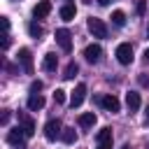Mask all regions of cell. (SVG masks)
<instances>
[{"label":"cell","mask_w":149,"mask_h":149,"mask_svg":"<svg viewBox=\"0 0 149 149\" xmlns=\"http://www.w3.org/2000/svg\"><path fill=\"white\" fill-rule=\"evenodd\" d=\"M126 105H128V109L130 112H137L140 109V93H126Z\"/></svg>","instance_id":"2e32d148"},{"label":"cell","mask_w":149,"mask_h":149,"mask_svg":"<svg viewBox=\"0 0 149 149\" xmlns=\"http://www.w3.org/2000/svg\"><path fill=\"white\" fill-rule=\"evenodd\" d=\"M147 121H149V105H147Z\"/></svg>","instance_id":"f546056e"},{"label":"cell","mask_w":149,"mask_h":149,"mask_svg":"<svg viewBox=\"0 0 149 149\" xmlns=\"http://www.w3.org/2000/svg\"><path fill=\"white\" fill-rule=\"evenodd\" d=\"M74 14H77V9H74V5H72V2H68V5H63V7H61V19H63V21H72V19H74Z\"/></svg>","instance_id":"e0dca14e"},{"label":"cell","mask_w":149,"mask_h":149,"mask_svg":"<svg viewBox=\"0 0 149 149\" xmlns=\"http://www.w3.org/2000/svg\"><path fill=\"white\" fill-rule=\"evenodd\" d=\"M56 42L61 44V49H63L65 54H70V51H72V40H70V30H65V28H58V30H56Z\"/></svg>","instance_id":"5b68a950"},{"label":"cell","mask_w":149,"mask_h":149,"mask_svg":"<svg viewBox=\"0 0 149 149\" xmlns=\"http://www.w3.org/2000/svg\"><path fill=\"white\" fill-rule=\"evenodd\" d=\"M77 72H79V65L77 63H68L65 65V72H63V79H72Z\"/></svg>","instance_id":"ffe728a7"},{"label":"cell","mask_w":149,"mask_h":149,"mask_svg":"<svg viewBox=\"0 0 149 149\" xmlns=\"http://www.w3.org/2000/svg\"><path fill=\"white\" fill-rule=\"evenodd\" d=\"M19 63H21V68H23V72L26 74H33L35 70H33V54H30V49H19Z\"/></svg>","instance_id":"277c9868"},{"label":"cell","mask_w":149,"mask_h":149,"mask_svg":"<svg viewBox=\"0 0 149 149\" xmlns=\"http://www.w3.org/2000/svg\"><path fill=\"white\" fill-rule=\"evenodd\" d=\"M135 9H137V14L142 16V14H144V9H147V5H144V0H137V7H135Z\"/></svg>","instance_id":"cb8c5ba5"},{"label":"cell","mask_w":149,"mask_h":149,"mask_svg":"<svg viewBox=\"0 0 149 149\" xmlns=\"http://www.w3.org/2000/svg\"><path fill=\"white\" fill-rule=\"evenodd\" d=\"M42 86H44V84H42L40 79H35V81L30 84V93H37V91H42Z\"/></svg>","instance_id":"603a6c76"},{"label":"cell","mask_w":149,"mask_h":149,"mask_svg":"<svg viewBox=\"0 0 149 149\" xmlns=\"http://www.w3.org/2000/svg\"><path fill=\"white\" fill-rule=\"evenodd\" d=\"M112 23H114V26H126V14H123L121 9L112 12Z\"/></svg>","instance_id":"44dd1931"},{"label":"cell","mask_w":149,"mask_h":149,"mask_svg":"<svg viewBox=\"0 0 149 149\" xmlns=\"http://www.w3.org/2000/svg\"><path fill=\"white\" fill-rule=\"evenodd\" d=\"M144 58H147V61H149V49H147V51H144Z\"/></svg>","instance_id":"f1b7e54d"},{"label":"cell","mask_w":149,"mask_h":149,"mask_svg":"<svg viewBox=\"0 0 149 149\" xmlns=\"http://www.w3.org/2000/svg\"><path fill=\"white\" fill-rule=\"evenodd\" d=\"M98 5H109V0H98Z\"/></svg>","instance_id":"83f0119b"},{"label":"cell","mask_w":149,"mask_h":149,"mask_svg":"<svg viewBox=\"0 0 149 149\" xmlns=\"http://www.w3.org/2000/svg\"><path fill=\"white\" fill-rule=\"evenodd\" d=\"M49 12H51V2H49V0H42V2H37V5L33 7V16H35V19H44Z\"/></svg>","instance_id":"8fae6325"},{"label":"cell","mask_w":149,"mask_h":149,"mask_svg":"<svg viewBox=\"0 0 149 149\" xmlns=\"http://www.w3.org/2000/svg\"><path fill=\"white\" fill-rule=\"evenodd\" d=\"M28 33H30V37H42V33H44V28L37 23V21H33V23H28Z\"/></svg>","instance_id":"d6986e66"},{"label":"cell","mask_w":149,"mask_h":149,"mask_svg":"<svg viewBox=\"0 0 149 149\" xmlns=\"http://www.w3.org/2000/svg\"><path fill=\"white\" fill-rule=\"evenodd\" d=\"M42 68H44L47 72H54V70L58 68V58H56V54H47L44 61H42Z\"/></svg>","instance_id":"9a60e30c"},{"label":"cell","mask_w":149,"mask_h":149,"mask_svg":"<svg viewBox=\"0 0 149 149\" xmlns=\"http://www.w3.org/2000/svg\"><path fill=\"white\" fill-rule=\"evenodd\" d=\"M7 47H9V35L5 33V35H2V49H7Z\"/></svg>","instance_id":"484cf974"},{"label":"cell","mask_w":149,"mask_h":149,"mask_svg":"<svg viewBox=\"0 0 149 149\" xmlns=\"http://www.w3.org/2000/svg\"><path fill=\"white\" fill-rule=\"evenodd\" d=\"M61 140H63L65 144H72V142L77 140V133H74V128H63V133H61Z\"/></svg>","instance_id":"ac0fdd59"},{"label":"cell","mask_w":149,"mask_h":149,"mask_svg":"<svg viewBox=\"0 0 149 149\" xmlns=\"http://www.w3.org/2000/svg\"><path fill=\"white\" fill-rule=\"evenodd\" d=\"M88 33H91L93 37H107V26L102 23V19L91 16V19H88Z\"/></svg>","instance_id":"3957f363"},{"label":"cell","mask_w":149,"mask_h":149,"mask_svg":"<svg viewBox=\"0 0 149 149\" xmlns=\"http://www.w3.org/2000/svg\"><path fill=\"white\" fill-rule=\"evenodd\" d=\"M7 121H9V109H5L2 116H0V123H2V126H7Z\"/></svg>","instance_id":"d4e9b609"},{"label":"cell","mask_w":149,"mask_h":149,"mask_svg":"<svg viewBox=\"0 0 149 149\" xmlns=\"http://www.w3.org/2000/svg\"><path fill=\"white\" fill-rule=\"evenodd\" d=\"M68 2H72V0H68Z\"/></svg>","instance_id":"d6a6232c"},{"label":"cell","mask_w":149,"mask_h":149,"mask_svg":"<svg viewBox=\"0 0 149 149\" xmlns=\"http://www.w3.org/2000/svg\"><path fill=\"white\" fill-rule=\"evenodd\" d=\"M147 35H149V26H147Z\"/></svg>","instance_id":"4dcf8cb0"},{"label":"cell","mask_w":149,"mask_h":149,"mask_svg":"<svg viewBox=\"0 0 149 149\" xmlns=\"http://www.w3.org/2000/svg\"><path fill=\"white\" fill-rule=\"evenodd\" d=\"M121 149H130V147H121Z\"/></svg>","instance_id":"1f68e13d"},{"label":"cell","mask_w":149,"mask_h":149,"mask_svg":"<svg viewBox=\"0 0 149 149\" xmlns=\"http://www.w3.org/2000/svg\"><path fill=\"white\" fill-rule=\"evenodd\" d=\"M2 28H5V33L9 30V19H7V16H2Z\"/></svg>","instance_id":"4316f807"},{"label":"cell","mask_w":149,"mask_h":149,"mask_svg":"<svg viewBox=\"0 0 149 149\" xmlns=\"http://www.w3.org/2000/svg\"><path fill=\"white\" fill-rule=\"evenodd\" d=\"M84 98H86V84H77L74 91H72V95H70V105L72 107H79L84 102Z\"/></svg>","instance_id":"9c48e42d"},{"label":"cell","mask_w":149,"mask_h":149,"mask_svg":"<svg viewBox=\"0 0 149 149\" xmlns=\"http://www.w3.org/2000/svg\"><path fill=\"white\" fill-rule=\"evenodd\" d=\"M116 61H119L121 65H130V63H133V47H130L128 42H123V44L116 47Z\"/></svg>","instance_id":"6da1fadb"},{"label":"cell","mask_w":149,"mask_h":149,"mask_svg":"<svg viewBox=\"0 0 149 149\" xmlns=\"http://www.w3.org/2000/svg\"><path fill=\"white\" fill-rule=\"evenodd\" d=\"M95 121H98V116H95L93 112L79 114V126H81V128H91V126H95Z\"/></svg>","instance_id":"5bb4252c"},{"label":"cell","mask_w":149,"mask_h":149,"mask_svg":"<svg viewBox=\"0 0 149 149\" xmlns=\"http://www.w3.org/2000/svg\"><path fill=\"white\" fill-rule=\"evenodd\" d=\"M100 56H102L100 44H88V47L84 49V58H86L88 63H98V61H100Z\"/></svg>","instance_id":"30bf717a"},{"label":"cell","mask_w":149,"mask_h":149,"mask_svg":"<svg viewBox=\"0 0 149 149\" xmlns=\"http://www.w3.org/2000/svg\"><path fill=\"white\" fill-rule=\"evenodd\" d=\"M19 121H21V128H23L26 137H33L35 135V121L30 116H19Z\"/></svg>","instance_id":"4fadbf2b"},{"label":"cell","mask_w":149,"mask_h":149,"mask_svg":"<svg viewBox=\"0 0 149 149\" xmlns=\"http://www.w3.org/2000/svg\"><path fill=\"white\" fill-rule=\"evenodd\" d=\"M98 147L95 149H112V128H102V130H98Z\"/></svg>","instance_id":"52a82bcc"},{"label":"cell","mask_w":149,"mask_h":149,"mask_svg":"<svg viewBox=\"0 0 149 149\" xmlns=\"http://www.w3.org/2000/svg\"><path fill=\"white\" fill-rule=\"evenodd\" d=\"M44 107V98L40 95V93H30V98H28V109L30 112H37V109H42Z\"/></svg>","instance_id":"7c38bea8"},{"label":"cell","mask_w":149,"mask_h":149,"mask_svg":"<svg viewBox=\"0 0 149 149\" xmlns=\"http://www.w3.org/2000/svg\"><path fill=\"white\" fill-rule=\"evenodd\" d=\"M7 142L14 144V147H19V149H23V142H26V133H23V128H12V130L7 133Z\"/></svg>","instance_id":"8992f818"},{"label":"cell","mask_w":149,"mask_h":149,"mask_svg":"<svg viewBox=\"0 0 149 149\" xmlns=\"http://www.w3.org/2000/svg\"><path fill=\"white\" fill-rule=\"evenodd\" d=\"M54 102H56V105H63V102H65V91H63V88H56V93H54Z\"/></svg>","instance_id":"7402d4cb"},{"label":"cell","mask_w":149,"mask_h":149,"mask_svg":"<svg viewBox=\"0 0 149 149\" xmlns=\"http://www.w3.org/2000/svg\"><path fill=\"white\" fill-rule=\"evenodd\" d=\"M61 133H63V126H61V121H58V119L47 121V126H44V137H47L49 142H54L56 137H61Z\"/></svg>","instance_id":"7a4b0ae2"},{"label":"cell","mask_w":149,"mask_h":149,"mask_svg":"<svg viewBox=\"0 0 149 149\" xmlns=\"http://www.w3.org/2000/svg\"><path fill=\"white\" fill-rule=\"evenodd\" d=\"M98 102H100L107 112H112V114L121 109V102H119V98H116V95H102V98H98Z\"/></svg>","instance_id":"ba28073f"}]
</instances>
